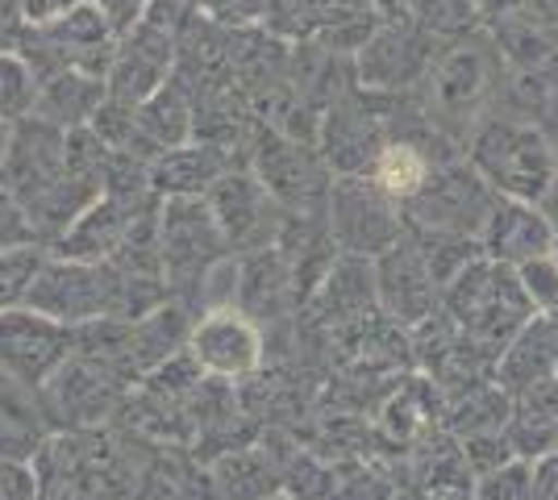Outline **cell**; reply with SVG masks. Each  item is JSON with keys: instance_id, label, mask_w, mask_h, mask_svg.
Listing matches in <instances>:
<instances>
[{"instance_id": "6da1fadb", "label": "cell", "mask_w": 558, "mask_h": 500, "mask_svg": "<svg viewBox=\"0 0 558 500\" xmlns=\"http://www.w3.org/2000/svg\"><path fill=\"white\" fill-rule=\"evenodd\" d=\"M505 80H509V68L488 29H466L438 54L429 80L421 84V100L442 134H450L454 143H466L471 125L500 105Z\"/></svg>"}, {"instance_id": "f546056e", "label": "cell", "mask_w": 558, "mask_h": 500, "mask_svg": "<svg viewBox=\"0 0 558 500\" xmlns=\"http://www.w3.org/2000/svg\"><path fill=\"white\" fill-rule=\"evenodd\" d=\"M134 113H138L142 134L159 146V150H171V146L192 143V130H196V109H192V93H187L175 75L167 80L163 88H155V93L146 96Z\"/></svg>"}, {"instance_id": "277c9868", "label": "cell", "mask_w": 558, "mask_h": 500, "mask_svg": "<svg viewBox=\"0 0 558 500\" xmlns=\"http://www.w3.org/2000/svg\"><path fill=\"white\" fill-rule=\"evenodd\" d=\"M29 467L38 500H117L134 484L121 447L100 429H54Z\"/></svg>"}, {"instance_id": "e575fe53", "label": "cell", "mask_w": 558, "mask_h": 500, "mask_svg": "<svg viewBox=\"0 0 558 500\" xmlns=\"http://www.w3.org/2000/svg\"><path fill=\"white\" fill-rule=\"evenodd\" d=\"M475 500H534V467L525 459H509L475 488Z\"/></svg>"}, {"instance_id": "74e56055", "label": "cell", "mask_w": 558, "mask_h": 500, "mask_svg": "<svg viewBox=\"0 0 558 500\" xmlns=\"http://www.w3.org/2000/svg\"><path fill=\"white\" fill-rule=\"evenodd\" d=\"M0 500H38V484H34L29 463L0 459Z\"/></svg>"}, {"instance_id": "9c48e42d", "label": "cell", "mask_w": 558, "mask_h": 500, "mask_svg": "<svg viewBox=\"0 0 558 500\" xmlns=\"http://www.w3.org/2000/svg\"><path fill=\"white\" fill-rule=\"evenodd\" d=\"M496 200H500L496 188L466 163V155H459V159H446V163L434 167L417 196H409L400 209H404L409 225L480 239L492 209H496Z\"/></svg>"}, {"instance_id": "7bdbcfd3", "label": "cell", "mask_w": 558, "mask_h": 500, "mask_svg": "<svg viewBox=\"0 0 558 500\" xmlns=\"http://www.w3.org/2000/svg\"><path fill=\"white\" fill-rule=\"evenodd\" d=\"M525 0H480V22H492V17H505V13H517Z\"/></svg>"}, {"instance_id": "bcb514c9", "label": "cell", "mask_w": 558, "mask_h": 500, "mask_svg": "<svg viewBox=\"0 0 558 500\" xmlns=\"http://www.w3.org/2000/svg\"><path fill=\"white\" fill-rule=\"evenodd\" d=\"M4 200H9V192H4V184H0V205H4Z\"/></svg>"}, {"instance_id": "484cf974", "label": "cell", "mask_w": 558, "mask_h": 500, "mask_svg": "<svg viewBox=\"0 0 558 500\" xmlns=\"http://www.w3.org/2000/svg\"><path fill=\"white\" fill-rule=\"evenodd\" d=\"M105 75H88V72H50L38 80V100H34V113L38 118L54 121L63 130H75V125H88L93 113L105 105Z\"/></svg>"}, {"instance_id": "4316f807", "label": "cell", "mask_w": 558, "mask_h": 500, "mask_svg": "<svg viewBox=\"0 0 558 500\" xmlns=\"http://www.w3.org/2000/svg\"><path fill=\"white\" fill-rule=\"evenodd\" d=\"M417 497L421 500H471L475 472L463 447L446 434H429L417 451Z\"/></svg>"}, {"instance_id": "ba28073f", "label": "cell", "mask_w": 558, "mask_h": 500, "mask_svg": "<svg viewBox=\"0 0 558 500\" xmlns=\"http://www.w3.org/2000/svg\"><path fill=\"white\" fill-rule=\"evenodd\" d=\"M438 54V34H429L413 13L379 17L372 38L354 50V75L367 93H417Z\"/></svg>"}, {"instance_id": "60d3db41", "label": "cell", "mask_w": 558, "mask_h": 500, "mask_svg": "<svg viewBox=\"0 0 558 500\" xmlns=\"http://www.w3.org/2000/svg\"><path fill=\"white\" fill-rule=\"evenodd\" d=\"M534 500H558V459L534 472Z\"/></svg>"}, {"instance_id": "ab89813d", "label": "cell", "mask_w": 558, "mask_h": 500, "mask_svg": "<svg viewBox=\"0 0 558 500\" xmlns=\"http://www.w3.org/2000/svg\"><path fill=\"white\" fill-rule=\"evenodd\" d=\"M75 4H80V0H22V22L34 29V25H47V22H54V17H63Z\"/></svg>"}, {"instance_id": "4fadbf2b", "label": "cell", "mask_w": 558, "mask_h": 500, "mask_svg": "<svg viewBox=\"0 0 558 500\" xmlns=\"http://www.w3.org/2000/svg\"><path fill=\"white\" fill-rule=\"evenodd\" d=\"M205 205H209L213 221H217V230L233 255L276 246L279 230H283V209L276 205V196L258 184L251 167H230L205 192Z\"/></svg>"}, {"instance_id": "7c38bea8", "label": "cell", "mask_w": 558, "mask_h": 500, "mask_svg": "<svg viewBox=\"0 0 558 500\" xmlns=\"http://www.w3.org/2000/svg\"><path fill=\"white\" fill-rule=\"evenodd\" d=\"M388 138H392L388 96L367 93L354 84L350 93L329 100L322 134H317V150L333 175H367Z\"/></svg>"}, {"instance_id": "ee69618b", "label": "cell", "mask_w": 558, "mask_h": 500, "mask_svg": "<svg viewBox=\"0 0 558 500\" xmlns=\"http://www.w3.org/2000/svg\"><path fill=\"white\" fill-rule=\"evenodd\" d=\"M537 209H542V214H546V217H550V221L558 225V175H555V184L546 188V196L537 200Z\"/></svg>"}, {"instance_id": "2e32d148", "label": "cell", "mask_w": 558, "mask_h": 500, "mask_svg": "<svg viewBox=\"0 0 558 500\" xmlns=\"http://www.w3.org/2000/svg\"><path fill=\"white\" fill-rule=\"evenodd\" d=\"M59 175H68V130L38 113L13 121L9 150L0 163V184L9 192V200L22 205L34 192L50 188Z\"/></svg>"}, {"instance_id": "d590c367", "label": "cell", "mask_w": 558, "mask_h": 500, "mask_svg": "<svg viewBox=\"0 0 558 500\" xmlns=\"http://www.w3.org/2000/svg\"><path fill=\"white\" fill-rule=\"evenodd\" d=\"M517 280L525 288V296L534 301L537 313H558V259L555 255H542L517 267Z\"/></svg>"}, {"instance_id": "83f0119b", "label": "cell", "mask_w": 558, "mask_h": 500, "mask_svg": "<svg viewBox=\"0 0 558 500\" xmlns=\"http://www.w3.org/2000/svg\"><path fill=\"white\" fill-rule=\"evenodd\" d=\"M484 25H488L492 42H496L509 72H542V68H555L558 63V38L546 25H537L525 9L492 17Z\"/></svg>"}, {"instance_id": "603a6c76", "label": "cell", "mask_w": 558, "mask_h": 500, "mask_svg": "<svg viewBox=\"0 0 558 500\" xmlns=\"http://www.w3.org/2000/svg\"><path fill=\"white\" fill-rule=\"evenodd\" d=\"M313 317L322 321V330L347 326L354 317H367L379 309L375 301V267L363 255H338L333 267L326 271V280L317 284V292L308 296Z\"/></svg>"}, {"instance_id": "b9f144b4", "label": "cell", "mask_w": 558, "mask_h": 500, "mask_svg": "<svg viewBox=\"0 0 558 500\" xmlns=\"http://www.w3.org/2000/svg\"><path fill=\"white\" fill-rule=\"evenodd\" d=\"M521 9H525L537 25H546V29L558 38V0H525Z\"/></svg>"}, {"instance_id": "d6a6232c", "label": "cell", "mask_w": 558, "mask_h": 500, "mask_svg": "<svg viewBox=\"0 0 558 500\" xmlns=\"http://www.w3.org/2000/svg\"><path fill=\"white\" fill-rule=\"evenodd\" d=\"M404 9L438 38H459L480 22V0H404Z\"/></svg>"}, {"instance_id": "4dcf8cb0", "label": "cell", "mask_w": 558, "mask_h": 500, "mask_svg": "<svg viewBox=\"0 0 558 500\" xmlns=\"http://www.w3.org/2000/svg\"><path fill=\"white\" fill-rule=\"evenodd\" d=\"M509 392L500 383H480L463 397H454V405H450V429L466 434V438L471 434H496V429L509 426Z\"/></svg>"}, {"instance_id": "8d00e7d4", "label": "cell", "mask_w": 558, "mask_h": 500, "mask_svg": "<svg viewBox=\"0 0 558 500\" xmlns=\"http://www.w3.org/2000/svg\"><path fill=\"white\" fill-rule=\"evenodd\" d=\"M184 4L192 17L226 25V29H242V25L263 22V0H184Z\"/></svg>"}, {"instance_id": "d6986e66", "label": "cell", "mask_w": 558, "mask_h": 500, "mask_svg": "<svg viewBox=\"0 0 558 500\" xmlns=\"http://www.w3.org/2000/svg\"><path fill=\"white\" fill-rule=\"evenodd\" d=\"M159 196H117V192H100L84 214L71 221V230L59 242H50L54 255L63 259H84V263H105L125 234L134 230L146 209H155Z\"/></svg>"}, {"instance_id": "3957f363", "label": "cell", "mask_w": 558, "mask_h": 500, "mask_svg": "<svg viewBox=\"0 0 558 500\" xmlns=\"http://www.w3.org/2000/svg\"><path fill=\"white\" fill-rule=\"evenodd\" d=\"M442 309L454 317V326L484 346L488 355H505L509 342L537 317L534 301L517 280V267L475 255L463 271L442 288Z\"/></svg>"}, {"instance_id": "8fae6325", "label": "cell", "mask_w": 558, "mask_h": 500, "mask_svg": "<svg viewBox=\"0 0 558 500\" xmlns=\"http://www.w3.org/2000/svg\"><path fill=\"white\" fill-rule=\"evenodd\" d=\"M125 388L130 380L117 367L71 351L54 367V376L38 388V401H43L50 429H100L109 417L121 413Z\"/></svg>"}, {"instance_id": "f1b7e54d", "label": "cell", "mask_w": 558, "mask_h": 500, "mask_svg": "<svg viewBox=\"0 0 558 500\" xmlns=\"http://www.w3.org/2000/svg\"><path fill=\"white\" fill-rule=\"evenodd\" d=\"M213 500H263L279 488V463L276 454L255 451V447H238L221 454L209 467Z\"/></svg>"}, {"instance_id": "ac0fdd59", "label": "cell", "mask_w": 558, "mask_h": 500, "mask_svg": "<svg viewBox=\"0 0 558 500\" xmlns=\"http://www.w3.org/2000/svg\"><path fill=\"white\" fill-rule=\"evenodd\" d=\"M372 267L379 313H388L404 330H413L417 321H425L429 313L442 305V288L429 276V267H425V259H421V251L413 246L409 234L396 246H388L384 255H375Z\"/></svg>"}, {"instance_id": "ffe728a7", "label": "cell", "mask_w": 558, "mask_h": 500, "mask_svg": "<svg viewBox=\"0 0 558 500\" xmlns=\"http://www.w3.org/2000/svg\"><path fill=\"white\" fill-rule=\"evenodd\" d=\"M480 251L496 263H509V267L555 255V221L530 200L500 196L488 225H484V234H480Z\"/></svg>"}, {"instance_id": "f6af8a7d", "label": "cell", "mask_w": 558, "mask_h": 500, "mask_svg": "<svg viewBox=\"0 0 558 500\" xmlns=\"http://www.w3.org/2000/svg\"><path fill=\"white\" fill-rule=\"evenodd\" d=\"M263 500H296V497H292V492H283V488H276L271 497H263Z\"/></svg>"}, {"instance_id": "8992f818", "label": "cell", "mask_w": 558, "mask_h": 500, "mask_svg": "<svg viewBox=\"0 0 558 500\" xmlns=\"http://www.w3.org/2000/svg\"><path fill=\"white\" fill-rule=\"evenodd\" d=\"M117 296H121V276L109 259L84 263L47 255L25 288L22 305L75 330V326L96 321V317H117Z\"/></svg>"}, {"instance_id": "5bb4252c", "label": "cell", "mask_w": 558, "mask_h": 500, "mask_svg": "<svg viewBox=\"0 0 558 500\" xmlns=\"http://www.w3.org/2000/svg\"><path fill=\"white\" fill-rule=\"evenodd\" d=\"M71 351H75L71 326L43 317L29 305L0 309V376L25 388H43Z\"/></svg>"}, {"instance_id": "7a4b0ae2", "label": "cell", "mask_w": 558, "mask_h": 500, "mask_svg": "<svg viewBox=\"0 0 558 500\" xmlns=\"http://www.w3.org/2000/svg\"><path fill=\"white\" fill-rule=\"evenodd\" d=\"M463 146L466 163L488 180L496 196H509V200L537 205L558 175L555 143L542 134V125L505 105H496L492 113L475 121Z\"/></svg>"}, {"instance_id": "30bf717a", "label": "cell", "mask_w": 558, "mask_h": 500, "mask_svg": "<svg viewBox=\"0 0 558 500\" xmlns=\"http://www.w3.org/2000/svg\"><path fill=\"white\" fill-rule=\"evenodd\" d=\"M326 225L342 255L375 259L404 239V209L372 175H333L326 196Z\"/></svg>"}, {"instance_id": "f35d334b", "label": "cell", "mask_w": 558, "mask_h": 500, "mask_svg": "<svg viewBox=\"0 0 558 500\" xmlns=\"http://www.w3.org/2000/svg\"><path fill=\"white\" fill-rule=\"evenodd\" d=\"M100 9H105V17L113 22V29H117V38L125 34V29H134V25L146 17V9L155 4V0H96Z\"/></svg>"}, {"instance_id": "44dd1931", "label": "cell", "mask_w": 558, "mask_h": 500, "mask_svg": "<svg viewBox=\"0 0 558 500\" xmlns=\"http://www.w3.org/2000/svg\"><path fill=\"white\" fill-rule=\"evenodd\" d=\"M238 309L258 326L283 321L292 305H301V292L292 280V267L279 246H263L251 255H238Z\"/></svg>"}, {"instance_id": "1f68e13d", "label": "cell", "mask_w": 558, "mask_h": 500, "mask_svg": "<svg viewBox=\"0 0 558 500\" xmlns=\"http://www.w3.org/2000/svg\"><path fill=\"white\" fill-rule=\"evenodd\" d=\"M38 75L22 50H0V121H22L34 113Z\"/></svg>"}, {"instance_id": "5b68a950", "label": "cell", "mask_w": 558, "mask_h": 500, "mask_svg": "<svg viewBox=\"0 0 558 500\" xmlns=\"http://www.w3.org/2000/svg\"><path fill=\"white\" fill-rule=\"evenodd\" d=\"M233 255L217 221H213L205 196H171L159 205V259H163L167 292L196 309V288L213 263Z\"/></svg>"}, {"instance_id": "52a82bcc", "label": "cell", "mask_w": 558, "mask_h": 500, "mask_svg": "<svg viewBox=\"0 0 558 500\" xmlns=\"http://www.w3.org/2000/svg\"><path fill=\"white\" fill-rule=\"evenodd\" d=\"M246 150H251L246 167L255 171L258 184L276 196L283 214H326L333 171H329L317 146L263 125V130H255Z\"/></svg>"}, {"instance_id": "9a60e30c", "label": "cell", "mask_w": 558, "mask_h": 500, "mask_svg": "<svg viewBox=\"0 0 558 500\" xmlns=\"http://www.w3.org/2000/svg\"><path fill=\"white\" fill-rule=\"evenodd\" d=\"M187 355L205 367V376L217 380H242L255 376L267 358V333L258 321H251L238 305L209 309L192 321L187 333Z\"/></svg>"}, {"instance_id": "836d02e7", "label": "cell", "mask_w": 558, "mask_h": 500, "mask_svg": "<svg viewBox=\"0 0 558 500\" xmlns=\"http://www.w3.org/2000/svg\"><path fill=\"white\" fill-rule=\"evenodd\" d=\"M43 259H47V251L38 242L34 246H17V251H0V309L22 305L25 288H29Z\"/></svg>"}, {"instance_id": "7dc6e473", "label": "cell", "mask_w": 558, "mask_h": 500, "mask_svg": "<svg viewBox=\"0 0 558 500\" xmlns=\"http://www.w3.org/2000/svg\"><path fill=\"white\" fill-rule=\"evenodd\" d=\"M555 259H558V225H555Z\"/></svg>"}, {"instance_id": "7402d4cb", "label": "cell", "mask_w": 558, "mask_h": 500, "mask_svg": "<svg viewBox=\"0 0 558 500\" xmlns=\"http://www.w3.org/2000/svg\"><path fill=\"white\" fill-rule=\"evenodd\" d=\"M230 167H238L230 150L192 138V143L159 150L150 159V192L159 200H171V196H205Z\"/></svg>"}, {"instance_id": "d4e9b609", "label": "cell", "mask_w": 558, "mask_h": 500, "mask_svg": "<svg viewBox=\"0 0 558 500\" xmlns=\"http://www.w3.org/2000/svg\"><path fill=\"white\" fill-rule=\"evenodd\" d=\"M187 333H192V309L180 301H163L159 309L130 321V371H134V380H142L146 371H155L167 358L187 351Z\"/></svg>"}, {"instance_id": "e0dca14e", "label": "cell", "mask_w": 558, "mask_h": 500, "mask_svg": "<svg viewBox=\"0 0 558 500\" xmlns=\"http://www.w3.org/2000/svg\"><path fill=\"white\" fill-rule=\"evenodd\" d=\"M171 72H175V34L142 17L134 29H125L117 38L105 88H109V100L138 109L155 88H163Z\"/></svg>"}, {"instance_id": "cb8c5ba5", "label": "cell", "mask_w": 558, "mask_h": 500, "mask_svg": "<svg viewBox=\"0 0 558 500\" xmlns=\"http://www.w3.org/2000/svg\"><path fill=\"white\" fill-rule=\"evenodd\" d=\"M50 434V422L38 401V388L0 376V459L13 463H34V454L43 451Z\"/></svg>"}]
</instances>
